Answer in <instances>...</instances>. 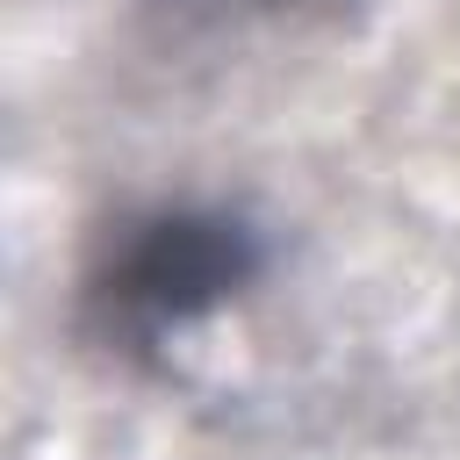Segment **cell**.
Masks as SVG:
<instances>
[{
    "label": "cell",
    "mask_w": 460,
    "mask_h": 460,
    "mask_svg": "<svg viewBox=\"0 0 460 460\" xmlns=\"http://www.w3.org/2000/svg\"><path fill=\"white\" fill-rule=\"evenodd\" d=\"M259 266H266L259 230H244L237 216L194 208V201H158L144 216H122V230L101 237V252L79 280V309L101 345L151 352V345L208 323L216 309H230L259 280Z\"/></svg>",
    "instance_id": "obj_1"
},
{
    "label": "cell",
    "mask_w": 460,
    "mask_h": 460,
    "mask_svg": "<svg viewBox=\"0 0 460 460\" xmlns=\"http://www.w3.org/2000/svg\"><path fill=\"white\" fill-rule=\"evenodd\" d=\"M180 7H216V14H252V7H295V0H180Z\"/></svg>",
    "instance_id": "obj_2"
}]
</instances>
